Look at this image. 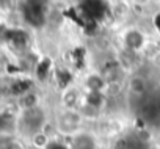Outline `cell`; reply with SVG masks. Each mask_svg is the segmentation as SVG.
Listing matches in <instances>:
<instances>
[{
  "label": "cell",
  "instance_id": "5b68a950",
  "mask_svg": "<svg viewBox=\"0 0 160 149\" xmlns=\"http://www.w3.org/2000/svg\"><path fill=\"white\" fill-rule=\"evenodd\" d=\"M122 149H133V147H130V146H124Z\"/></svg>",
  "mask_w": 160,
  "mask_h": 149
},
{
  "label": "cell",
  "instance_id": "7a4b0ae2",
  "mask_svg": "<svg viewBox=\"0 0 160 149\" xmlns=\"http://www.w3.org/2000/svg\"><path fill=\"white\" fill-rule=\"evenodd\" d=\"M82 10L87 19L90 21H96L101 19L105 13V5L102 0H83L82 3Z\"/></svg>",
  "mask_w": 160,
  "mask_h": 149
},
{
  "label": "cell",
  "instance_id": "277c9868",
  "mask_svg": "<svg viewBox=\"0 0 160 149\" xmlns=\"http://www.w3.org/2000/svg\"><path fill=\"white\" fill-rule=\"evenodd\" d=\"M146 80L143 79V77H140V76H135V77H132L130 79V82H129V90L133 93V94H138V96H141V94H144L146 93Z\"/></svg>",
  "mask_w": 160,
  "mask_h": 149
},
{
  "label": "cell",
  "instance_id": "3957f363",
  "mask_svg": "<svg viewBox=\"0 0 160 149\" xmlns=\"http://www.w3.org/2000/svg\"><path fill=\"white\" fill-rule=\"evenodd\" d=\"M80 124V116L74 112H68L60 118V130L63 132H72Z\"/></svg>",
  "mask_w": 160,
  "mask_h": 149
},
{
  "label": "cell",
  "instance_id": "6da1fadb",
  "mask_svg": "<svg viewBox=\"0 0 160 149\" xmlns=\"http://www.w3.org/2000/svg\"><path fill=\"white\" fill-rule=\"evenodd\" d=\"M24 11H25V19L32 25L41 27L46 22V13H47L46 0H27Z\"/></svg>",
  "mask_w": 160,
  "mask_h": 149
}]
</instances>
